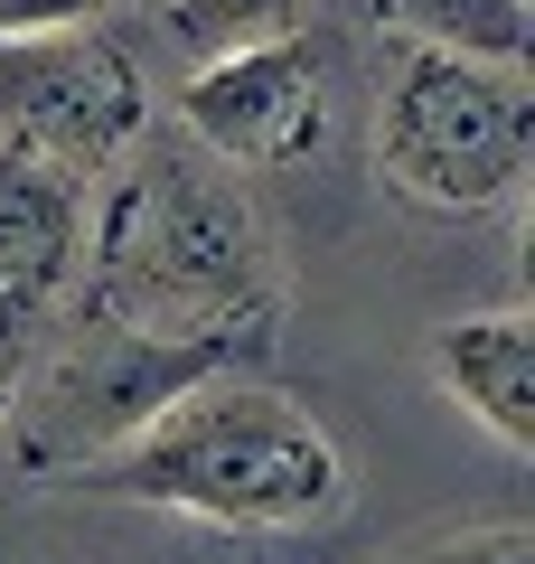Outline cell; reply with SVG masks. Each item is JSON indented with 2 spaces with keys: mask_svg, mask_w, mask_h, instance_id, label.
I'll use <instances>...</instances> for the list:
<instances>
[{
  "mask_svg": "<svg viewBox=\"0 0 535 564\" xmlns=\"http://www.w3.org/2000/svg\"><path fill=\"white\" fill-rule=\"evenodd\" d=\"M122 180L103 217H85V292L103 321L160 329V339H226L254 348L273 329L282 263L273 226L244 198L226 161H207L198 141H151L122 151Z\"/></svg>",
  "mask_w": 535,
  "mask_h": 564,
  "instance_id": "obj_1",
  "label": "cell"
},
{
  "mask_svg": "<svg viewBox=\"0 0 535 564\" xmlns=\"http://www.w3.org/2000/svg\"><path fill=\"white\" fill-rule=\"evenodd\" d=\"M76 489L132 508H178L207 527H254V536H301L348 508V452L329 443V423L273 377H198L170 395L132 443L76 470Z\"/></svg>",
  "mask_w": 535,
  "mask_h": 564,
  "instance_id": "obj_2",
  "label": "cell"
},
{
  "mask_svg": "<svg viewBox=\"0 0 535 564\" xmlns=\"http://www.w3.org/2000/svg\"><path fill=\"white\" fill-rule=\"evenodd\" d=\"M217 367H236L226 339H160V329H132V321H103L95 311L47 367L29 358L20 395L0 414V470H20V480H76L85 462L132 443L160 404L188 395Z\"/></svg>",
  "mask_w": 535,
  "mask_h": 564,
  "instance_id": "obj_3",
  "label": "cell"
},
{
  "mask_svg": "<svg viewBox=\"0 0 535 564\" xmlns=\"http://www.w3.org/2000/svg\"><path fill=\"white\" fill-rule=\"evenodd\" d=\"M376 170L404 198L441 207V217L507 207L516 188H526V170H535L526 66L404 47L395 85H385V104H376Z\"/></svg>",
  "mask_w": 535,
  "mask_h": 564,
  "instance_id": "obj_4",
  "label": "cell"
},
{
  "mask_svg": "<svg viewBox=\"0 0 535 564\" xmlns=\"http://www.w3.org/2000/svg\"><path fill=\"white\" fill-rule=\"evenodd\" d=\"M141 132H151V85L103 39V20L0 39V141L10 151H39L76 180H103Z\"/></svg>",
  "mask_w": 535,
  "mask_h": 564,
  "instance_id": "obj_5",
  "label": "cell"
},
{
  "mask_svg": "<svg viewBox=\"0 0 535 564\" xmlns=\"http://www.w3.org/2000/svg\"><path fill=\"white\" fill-rule=\"evenodd\" d=\"M178 122L207 161L226 170H282L301 161L329 122V95H319V57L301 39H263V47H226V57H198L188 85H178Z\"/></svg>",
  "mask_w": 535,
  "mask_h": 564,
  "instance_id": "obj_6",
  "label": "cell"
},
{
  "mask_svg": "<svg viewBox=\"0 0 535 564\" xmlns=\"http://www.w3.org/2000/svg\"><path fill=\"white\" fill-rule=\"evenodd\" d=\"M85 263V180L0 141V292L57 302Z\"/></svg>",
  "mask_w": 535,
  "mask_h": 564,
  "instance_id": "obj_7",
  "label": "cell"
},
{
  "mask_svg": "<svg viewBox=\"0 0 535 564\" xmlns=\"http://www.w3.org/2000/svg\"><path fill=\"white\" fill-rule=\"evenodd\" d=\"M433 377H441V395H460V414H479L507 452H535V329H526V311L441 321L433 329Z\"/></svg>",
  "mask_w": 535,
  "mask_h": 564,
  "instance_id": "obj_8",
  "label": "cell"
},
{
  "mask_svg": "<svg viewBox=\"0 0 535 564\" xmlns=\"http://www.w3.org/2000/svg\"><path fill=\"white\" fill-rule=\"evenodd\" d=\"M367 20L395 47H433V57L526 66L535 47V0H367Z\"/></svg>",
  "mask_w": 535,
  "mask_h": 564,
  "instance_id": "obj_9",
  "label": "cell"
},
{
  "mask_svg": "<svg viewBox=\"0 0 535 564\" xmlns=\"http://www.w3.org/2000/svg\"><path fill=\"white\" fill-rule=\"evenodd\" d=\"M310 0H170V39L188 57H226V47H263V39H301Z\"/></svg>",
  "mask_w": 535,
  "mask_h": 564,
  "instance_id": "obj_10",
  "label": "cell"
},
{
  "mask_svg": "<svg viewBox=\"0 0 535 564\" xmlns=\"http://www.w3.org/2000/svg\"><path fill=\"white\" fill-rule=\"evenodd\" d=\"M404 564H535V536L526 527H460V536L414 545Z\"/></svg>",
  "mask_w": 535,
  "mask_h": 564,
  "instance_id": "obj_11",
  "label": "cell"
},
{
  "mask_svg": "<svg viewBox=\"0 0 535 564\" xmlns=\"http://www.w3.org/2000/svg\"><path fill=\"white\" fill-rule=\"evenodd\" d=\"M39 321H47V302L0 292V414H10V395H20V377H29V358H39Z\"/></svg>",
  "mask_w": 535,
  "mask_h": 564,
  "instance_id": "obj_12",
  "label": "cell"
},
{
  "mask_svg": "<svg viewBox=\"0 0 535 564\" xmlns=\"http://www.w3.org/2000/svg\"><path fill=\"white\" fill-rule=\"evenodd\" d=\"M85 20H113L103 0H0V39H39V29H85Z\"/></svg>",
  "mask_w": 535,
  "mask_h": 564,
  "instance_id": "obj_13",
  "label": "cell"
},
{
  "mask_svg": "<svg viewBox=\"0 0 535 564\" xmlns=\"http://www.w3.org/2000/svg\"><path fill=\"white\" fill-rule=\"evenodd\" d=\"M103 10H141V0H103Z\"/></svg>",
  "mask_w": 535,
  "mask_h": 564,
  "instance_id": "obj_14",
  "label": "cell"
}]
</instances>
